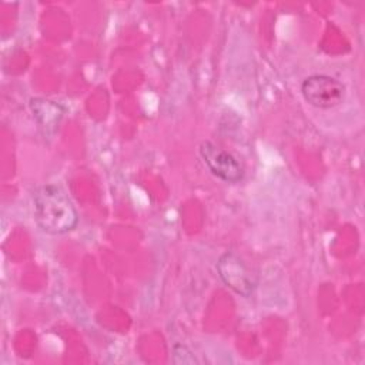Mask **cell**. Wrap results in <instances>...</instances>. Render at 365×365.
<instances>
[{"instance_id": "6da1fadb", "label": "cell", "mask_w": 365, "mask_h": 365, "mask_svg": "<svg viewBox=\"0 0 365 365\" xmlns=\"http://www.w3.org/2000/svg\"><path fill=\"white\" fill-rule=\"evenodd\" d=\"M33 204L36 222L48 234H64L77 225V211L57 185H41L34 192Z\"/></svg>"}, {"instance_id": "7a4b0ae2", "label": "cell", "mask_w": 365, "mask_h": 365, "mask_svg": "<svg viewBox=\"0 0 365 365\" xmlns=\"http://www.w3.org/2000/svg\"><path fill=\"white\" fill-rule=\"evenodd\" d=\"M301 93L311 106L317 108H331L342 103L345 87L331 76L314 74L302 81Z\"/></svg>"}, {"instance_id": "3957f363", "label": "cell", "mask_w": 365, "mask_h": 365, "mask_svg": "<svg viewBox=\"0 0 365 365\" xmlns=\"http://www.w3.org/2000/svg\"><path fill=\"white\" fill-rule=\"evenodd\" d=\"M217 271L222 282L234 292L242 297H250L254 291L255 282L247 265L234 252H225L218 258Z\"/></svg>"}, {"instance_id": "277c9868", "label": "cell", "mask_w": 365, "mask_h": 365, "mask_svg": "<svg viewBox=\"0 0 365 365\" xmlns=\"http://www.w3.org/2000/svg\"><path fill=\"white\" fill-rule=\"evenodd\" d=\"M200 154L208 170L222 181L237 182L242 178V168L238 161L215 144L210 141L201 143Z\"/></svg>"}, {"instance_id": "5b68a950", "label": "cell", "mask_w": 365, "mask_h": 365, "mask_svg": "<svg viewBox=\"0 0 365 365\" xmlns=\"http://www.w3.org/2000/svg\"><path fill=\"white\" fill-rule=\"evenodd\" d=\"M30 107H31L33 115L36 117L38 124L41 127H44L46 130L54 128L58 124V121L63 115L61 106L51 101V100L31 98L30 100Z\"/></svg>"}]
</instances>
